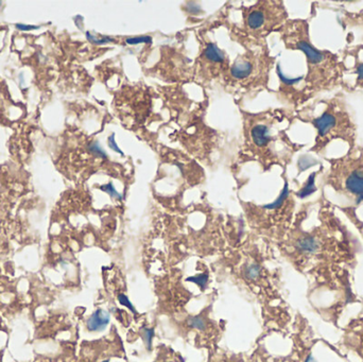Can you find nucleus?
<instances>
[{"label": "nucleus", "instance_id": "f257e3e1", "mask_svg": "<svg viewBox=\"0 0 363 362\" xmlns=\"http://www.w3.org/2000/svg\"><path fill=\"white\" fill-rule=\"evenodd\" d=\"M329 184L339 192L353 199L356 204L363 201V161L350 160L334 166Z\"/></svg>", "mask_w": 363, "mask_h": 362}, {"label": "nucleus", "instance_id": "f03ea898", "mask_svg": "<svg viewBox=\"0 0 363 362\" xmlns=\"http://www.w3.org/2000/svg\"><path fill=\"white\" fill-rule=\"evenodd\" d=\"M337 117L331 111H326L320 117L314 119L313 126L318 129L319 133L318 140L325 139L330 135V133H334V131L337 129Z\"/></svg>", "mask_w": 363, "mask_h": 362}, {"label": "nucleus", "instance_id": "7ed1b4c3", "mask_svg": "<svg viewBox=\"0 0 363 362\" xmlns=\"http://www.w3.org/2000/svg\"><path fill=\"white\" fill-rule=\"evenodd\" d=\"M110 321H111L110 313L99 308V309H97L88 318V320L86 322V327H87L88 331H92V333L102 331L107 327V325H108V323H110Z\"/></svg>", "mask_w": 363, "mask_h": 362}, {"label": "nucleus", "instance_id": "20e7f679", "mask_svg": "<svg viewBox=\"0 0 363 362\" xmlns=\"http://www.w3.org/2000/svg\"><path fill=\"white\" fill-rule=\"evenodd\" d=\"M296 48L299 50H301L304 52L308 58V61L311 65L313 64H320L322 63L324 59L326 58V56L324 55V53H322L321 51L317 50L316 48L312 47L308 42L306 41H300L296 44Z\"/></svg>", "mask_w": 363, "mask_h": 362}, {"label": "nucleus", "instance_id": "39448f33", "mask_svg": "<svg viewBox=\"0 0 363 362\" xmlns=\"http://www.w3.org/2000/svg\"><path fill=\"white\" fill-rule=\"evenodd\" d=\"M252 138H253L254 142H255L259 147H262V146H264V144H267L270 140L268 127L262 126V125L254 127L252 129Z\"/></svg>", "mask_w": 363, "mask_h": 362}, {"label": "nucleus", "instance_id": "423d86ee", "mask_svg": "<svg viewBox=\"0 0 363 362\" xmlns=\"http://www.w3.org/2000/svg\"><path fill=\"white\" fill-rule=\"evenodd\" d=\"M252 70V65L249 62L242 61L240 63L235 64L232 67V75L237 79H244L250 75Z\"/></svg>", "mask_w": 363, "mask_h": 362}, {"label": "nucleus", "instance_id": "0eeeda50", "mask_svg": "<svg viewBox=\"0 0 363 362\" xmlns=\"http://www.w3.org/2000/svg\"><path fill=\"white\" fill-rule=\"evenodd\" d=\"M205 55H206V57L210 59V61L217 63H220L224 59V53L217 47L216 44L213 43L207 45L206 49H205Z\"/></svg>", "mask_w": 363, "mask_h": 362}, {"label": "nucleus", "instance_id": "6e6552de", "mask_svg": "<svg viewBox=\"0 0 363 362\" xmlns=\"http://www.w3.org/2000/svg\"><path fill=\"white\" fill-rule=\"evenodd\" d=\"M314 180H316V173H311L310 176L307 179L306 185L302 187L296 194V196L299 199H305V198L309 197L310 195H312L313 192L317 191L316 185H314Z\"/></svg>", "mask_w": 363, "mask_h": 362}, {"label": "nucleus", "instance_id": "1a4fd4ad", "mask_svg": "<svg viewBox=\"0 0 363 362\" xmlns=\"http://www.w3.org/2000/svg\"><path fill=\"white\" fill-rule=\"evenodd\" d=\"M264 22V15L259 11H254L248 17V23L250 28L252 29H258L260 28Z\"/></svg>", "mask_w": 363, "mask_h": 362}, {"label": "nucleus", "instance_id": "9d476101", "mask_svg": "<svg viewBox=\"0 0 363 362\" xmlns=\"http://www.w3.org/2000/svg\"><path fill=\"white\" fill-rule=\"evenodd\" d=\"M288 196H289V188H288V184L286 183V184H285V187H284V189H283V191L281 192L280 197H278V198L276 199V201H274L273 203L265 205L264 208H265V209H277V208L282 207L284 202L287 200Z\"/></svg>", "mask_w": 363, "mask_h": 362}, {"label": "nucleus", "instance_id": "9b49d317", "mask_svg": "<svg viewBox=\"0 0 363 362\" xmlns=\"http://www.w3.org/2000/svg\"><path fill=\"white\" fill-rule=\"evenodd\" d=\"M260 273V267L258 264H251L245 268L244 274L248 280H255Z\"/></svg>", "mask_w": 363, "mask_h": 362}, {"label": "nucleus", "instance_id": "f8f14e48", "mask_svg": "<svg viewBox=\"0 0 363 362\" xmlns=\"http://www.w3.org/2000/svg\"><path fill=\"white\" fill-rule=\"evenodd\" d=\"M187 282H191L195 283L198 286H200L202 289L205 288V286L207 285L208 282V274L207 273H203V274H199L197 276H192V277H188Z\"/></svg>", "mask_w": 363, "mask_h": 362}, {"label": "nucleus", "instance_id": "ddd939ff", "mask_svg": "<svg viewBox=\"0 0 363 362\" xmlns=\"http://www.w3.org/2000/svg\"><path fill=\"white\" fill-rule=\"evenodd\" d=\"M188 324H189L190 327L199 329V330H203L205 327H206V324H205V321L199 316L189 318Z\"/></svg>", "mask_w": 363, "mask_h": 362}, {"label": "nucleus", "instance_id": "4468645a", "mask_svg": "<svg viewBox=\"0 0 363 362\" xmlns=\"http://www.w3.org/2000/svg\"><path fill=\"white\" fill-rule=\"evenodd\" d=\"M100 189H101L102 191L106 192V194L110 195L111 198H113V199H117V200H121V199H123V196H121V195L119 194V192L115 189V187H114V185H113L112 183H108V184H106V185L100 186Z\"/></svg>", "mask_w": 363, "mask_h": 362}, {"label": "nucleus", "instance_id": "2eb2a0df", "mask_svg": "<svg viewBox=\"0 0 363 362\" xmlns=\"http://www.w3.org/2000/svg\"><path fill=\"white\" fill-rule=\"evenodd\" d=\"M118 300H119V303H120L121 305L127 307V308H128L129 310H131L133 313H136L135 307L133 306V304L131 303V300L129 299V297H128L127 295H125V294H119V295H118Z\"/></svg>", "mask_w": 363, "mask_h": 362}, {"label": "nucleus", "instance_id": "dca6fc26", "mask_svg": "<svg viewBox=\"0 0 363 362\" xmlns=\"http://www.w3.org/2000/svg\"><path fill=\"white\" fill-rule=\"evenodd\" d=\"M152 38L150 36H139V38H132V39H127V43L130 45H137L141 43H151Z\"/></svg>", "mask_w": 363, "mask_h": 362}, {"label": "nucleus", "instance_id": "f3484780", "mask_svg": "<svg viewBox=\"0 0 363 362\" xmlns=\"http://www.w3.org/2000/svg\"><path fill=\"white\" fill-rule=\"evenodd\" d=\"M89 150L97 156H100V158H106V153L102 150V148L99 146L98 142L92 143L89 146Z\"/></svg>", "mask_w": 363, "mask_h": 362}, {"label": "nucleus", "instance_id": "a211bd4d", "mask_svg": "<svg viewBox=\"0 0 363 362\" xmlns=\"http://www.w3.org/2000/svg\"><path fill=\"white\" fill-rule=\"evenodd\" d=\"M277 74H278V77L281 78V80H282L284 83L288 84V85H291V84H294V83H296V82H298V81H300V80L302 79L301 77H298V78H295V79H288L287 77H285V76L283 75V72H282L280 66H277Z\"/></svg>", "mask_w": 363, "mask_h": 362}, {"label": "nucleus", "instance_id": "6ab92c4d", "mask_svg": "<svg viewBox=\"0 0 363 362\" xmlns=\"http://www.w3.org/2000/svg\"><path fill=\"white\" fill-rule=\"evenodd\" d=\"M86 38L87 40H89L92 43L94 44H97V45H103V44H106V43H110V42H113V39H110V38H103V39H96L94 38V36L89 33V32H86Z\"/></svg>", "mask_w": 363, "mask_h": 362}, {"label": "nucleus", "instance_id": "aec40b11", "mask_svg": "<svg viewBox=\"0 0 363 362\" xmlns=\"http://www.w3.org/2000/svg\"><path fill=\"white\" fill-rule=\"evenodd\" d=\"M154 337V329H150V328H147V329H144L143 334H142V338H143V340L144 342H146L147 346L150 348L151 347V343H152V338Z\"/></svg>", "mask_w": 363, "mask_h": 362}, {"label": "nucleus", "instance_id": "412c9836", "mask_svg": "<svg viewBox=\"0 0 363 362\" xmlns=\"http://www.w3.org/2000/svg\"><path fill=\"white\" fill-rule=\"evenodd\" d=\"M15 28L19 31H32L39 29L40 26H32V25H25V23H16Z\"/></svg>", "mask_w": 363, "mask_h": 362}, {"label": "nucleus", "instance_id": "4be33fe9", "mask_svg": "<svg viewBox=\"0 0 363 362\" xmlns=\"http://www.w3.org/2000/svg\"><path fill=\"white\" fill-rule=\"evenodd\" d=\"M108 146H110L111 149L115 150L116 152H118V153H120V154H124L123 151H120V149L118 148V146H117L116 142H115V135H114V134H112V135L110 136V138H108Z\"/></svg>", "mask_w": 363, "mask_h": 362}, {"label": "nucleus", "instance_id": "5701e85b", "mask_svg": "<svg viewBox=\"0 0 363 362\" xmlns=\"http://www.w3.org/2000/svg\"><path fill=\"white\" fill-rule=\"evenodd\" d=\"M357 75H358V81L363 80V64L358 65V67H357Z\"/></svg>", "mask_w": 363, "mask_h": 362}, {"label": "nucleus", "instance_id": "b1692460", "mask_svg": "<svg viewBox=\"0 0 363 362\" xmlns=\"http://www.w3.org/2000/svg\"><path fill=\"white\" fill-rule=\"evenodd\" d=\"M304 362H318V361H317V359L314 358L311 354H309V355L306 357V359H305Z\"/></svg>", "mask_w": 363, "mask_h": 362}, {"label": "nucleus", "instance_id": "393cba45", "mask_svg": "<svg viewBox=\"0 0 363 362\" xmlns=\"http://www.w3.org/2000/svg\"><path fill=\"white\" fill-rule=\"evenodd\" d=\"M103 362H108V360H105V361H103Z\"/></svg>", "mask_w": 363, "mask_h": 362}, {"label": "nucleus", "instance_id": "a878e982", "mask_svg": "<svg viewBox=\"0 0 363 362\" xmlns=\"http://www.w3.org/2000/svg\"><path fill=\"white\" fill-rule=\"evenodd\" d=\"M0 5H2V2H0Z\"/></svg>", "mask_w": 363, "mask_h": 362}]
</instances>
